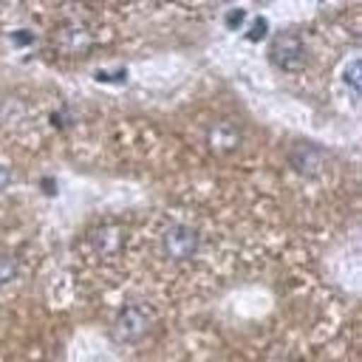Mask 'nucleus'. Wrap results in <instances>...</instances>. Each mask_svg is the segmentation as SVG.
Listing matches in <instances>:
<instances>
[{"instance_id":"f257e3e1","label":"nucleus","mask_w":362,"mask_h":362,"mask_svg":"<svg viewBox=\"0 0 362 362\" xmlns=\"http://www.w3.org/2000/svg\"><path fill=\"white\" fill-rule=\"evenodd\" d=\"M156 325V308L144 300H136V303H127L116 320H113V337L119 342H136L141 337H147Z\"/></svg>"},{"instance_id":"f03ea898","label":"nucleus","mask_w":362,"mask_h":362,"mask_svg":"<svg viewBox=\"0 0 362 362\" xmlns=\"http://www.w3.org/2000/svg\"><path fill=\"white\" fill-rule=\"evenodd\" d=\"M305 57V45L297 31H280L269 42V62L280 71H294Z\"/></svg>"},{"instance_id":"7ed1b4c3","label":"nucleus","mask_w":362,"mask_h":362,"mask_svg":"<svg viewBox=\"0 0 362 362\" xmlns=\"http://www.w3.org/2000/svg\"><path fill=\"white\" fill-rule=\"evenodd\" d=\"M198 243H201L198 232L192 226H187V223H173L161 235V249H164V255L170 260H187V257H192L198 252Z\"/></svg>"},{"instance_id":"20e7f679","label":"nucleus","mask_w":362,"mask_h":362,"mask_svg":"<svg viewBox=\"0 0 362 362\" xmlns=\"http://www.w3.org/2000/svg\"><path fill=\"white\" fill-rule=\"evenodd\" d=\"M93 48V34L82 23H71L57 34V51L65 57H82Z\"/></svg>"},{"instance_id":"39448f33","label":"nucleus","mask_w":362,"mask_h":362,"mask_svg":"<svg viewBox=\"0 0 362 362\" xmlns=\"http://www.w3.org/2000/svg\"><path fill=\"white\" fill-rule=\"evenodd\" d=\"M288 164L300 173V175H317L325 167V150L311 144V141H297L288 150Z\"/></svg>"},{"instance_id":"423d86ee","label":"nucleus","mask_w":362,"mask_h":362,"mask_svg":"<svg viewBox=\"0 0 362 362\" xmlns=\"http://www.w3.org/2000/svg\"><path fill=\"white\" fill-rule=\"evenodd\" d=\"M209 147L218 153V156H229V153H235L238 147H240V141H243V133H240V127L235 124V122H229V119H223V122H215L212 127H209Z\"/></svg>"},{"instance_id":"0eeeda50","label":"nucleus","mask_w":362,"mask_h":362,"mask_svg":"<svg viewBox=\"0 0 362 362\" xmlns=\"http://www.w3.org/2000/svg\"><path fill=\"white\" fill-rule=\"evenodd\" d=\"M90 246H93L99 255L110 257V255H116V252L124 246V232H122L119 226H113V223H102V226H96V229L90 232Z\"/></svg>"},{"instance_id":"6e6552de","label":"nucleus","mask_w":362,"mask_h":362,"mask_svg":"<svg viewBox=\"0 0 362 362\" xmlns=\"http://www.w3.org/2000/svg\"><path fill=\"white\" fill-rule=\"evenodd\" d=\"M20 272H23L20 260H17L14 255H8V252H0V286L14 283V280L20 277Z\"/></svg>"},{"instance_id":"1a4fd4ad","label":"nucleus","mask_w":362,"mask_h":362,"mask_svg":"<svg viewBox=\"0 0 362 362\" xmlns=\"http://www.w3.org/2000/svg\"><path fill=\"white\" fill-rule=\"evenodd\" d=\"M359 68H362V62H359V57H354V59L345 65V71H342V79L348 82L351 90H359V88H362V71H359Z\"/></svg>"},{"instance_id":"9d476101","label":"nucleus","mask_w":362,"mask_h":362,"mask_svg":"<svg viewBox=\"0 0 362 362\" xmlns=\"http://www.w3.org/2000/svg\"><path fill=\"white\" fill-rule=\"evenodd\" d=\"M266 28H269L266 17H255V23H252V28L246 31V37H249L252 42H257V40H263V37H266Z\"/></svg>"},{"instance_id":"9b49d317","label":"nucleus","mask_w":362,"mask_h":362,"mask_svg":"<svg viewBox=\"0 0 362 362\" xmlns=\"http://www.w3.org/2000/svg\"><path fill=\"white\" fill-rule=\"evenodd\" d=\"M243 20H246V11L243 8H229L226 11V28H240Z\"/></svg>"},{"instance_id":"f8f14e48","label":"nucleus","mask_w":362,"mask_h":362,"mask_svg":"<svg viewBox=\"0 0 362 362\" xmlns=\"http://www.w3.org/2000/svg\"><path fill=\"white\" fill-rule=\"evenodd\" d=\"M28 40H31L28 31H14V42H28Z\"/></svg>"},{"instance_id":"ddd939ff","label":"nucleus","mask_w":362,"mask_h":362,"mask_svg":"<svg viewBox=\"0 0 362 362\" xmlns=\"http://www.w3.org/2000/svg\"><path fill=\"white\" fill-rule=\"evenodd\" d=\"M6 184H8V170H6V167H0V189H3Z\"/></svg>"}]
</instances>
